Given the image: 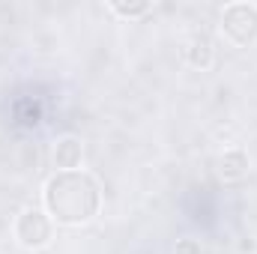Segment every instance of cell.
<instances>
[{
    "mask_svg": "<svg viewBox=\"0 0 257 254\" xmlns=\"http://www.w3.org/2000/svg\"><path fill=\"white\" fill-rule=\"evenodd\" d=\"M245 168H248V159L242 150H230L221 156V177L224 180H239L245 174Z\"/></svg>",
    "mask_w": 257,
    "mask_h": 254,
    "instance_id": "obj_6",
    "label": "cell"
},
{
    "mask_svg": "<svg viewBox=\"0 0 257 254\" xmlns=\"http://www.w3.org/2000/svg\"><path fill=\"white\" fill-rule=\"evenodd\" d=\"M212 60H215V51H212V42L206 39V36H200V39H194L192 48H189V63L194 66V69H209L212 66Z\"/></svg>",
    "mask_w": 257,
    "mask_h": 254,
    "instance_id": "obj_5",
    "label": "cell"
},
{
    "mask_svg": "<svg viewBox=\"0 0 257 254\" xmlns=\"http://www.w3.org/2000/svg\"><path fill=\"white\" fill-rule=\"evenodd\" d=\"M81 159H84L81 138L66 135V138L57 141V147H54V168H57V171H78Z\"/></svg>",
    "mask_w": 257,
    "mask_h": 254,
    "instance_id": "obj_4",
    "label": "cell"
},
{
    "mask_svg": "<svg viewBox=\"0 0 257 254\" xmlns=\"http://www.w3.org/2000/svg\"><path fill=\"white\" fill-rule=\"evenodd\" d=\"M153 9V3H111V12L120 18H141Z\"/></svg>",
    "mask_w": 257,
    "mask_h": 254,
    "instance_id": "obj_7",
    "label": "cell"
},
{
    "mask_svg": "<svg viewBox=\"0 0 257 254\" xmlns=\"http://www.w3.org/2000/svg\"><path fill=\"white\" fill-rule=\"evenodd\" d=\"M42 203H45V212L51 221L66 224V227H78L99 215L102 189H99L96 177L81 168L57 171L54 177H48V183L42 189Z\"/></svg>",
    "mask_w": 257,
    "mask_h": 254,
    "instance_id": "obj_1",
    "label": "cell"
},
{
    "mask_svg": "<svg viewBox=\"0 0 257 254\" xmlns=\"http://www.w3.org/2000/svg\"><path fill=\"white\" fill-rule=\"evenodd\" d=\"M221 36L236 48H251L257 42V3H227L218 21Z\"/></svg>",
    "mask_w": 257,
    "mask_h": 254,
    "instance_id": "obj_2",
    "label": "cell"
},
{
    "mask_svg": "<svg viewBox=\"0 0 257 254\" xmlns=\"http://www.w3.org/2000/svg\"><path fill=\"white\" fill-rule=\"evenodd\" d=\"M51 233H54V221L48 218L45 209L27 206V209L15 218V239H18L24 248H45V245L51 242Z\"/></svg>",
    "mask_w": 257,
    "mask_h": 254,
    "instance_id": "obj_3",
    "label": "cell"
},
{
    "mask_svg": "<svg viewBox=\"0 0 257 254\" xmlns=\"http://www.w3.org/2000/svg\"><path fill=\"white\" fill-rule=\"evenodd\" d=\"M177 254H200V245L194 239H180L177 242Z\"/></svg>",
    "mask_w": 257,
    "mask_h": 254,
    "instance_id": "obj_8",
    "label": "cell"
}]
</instances>
